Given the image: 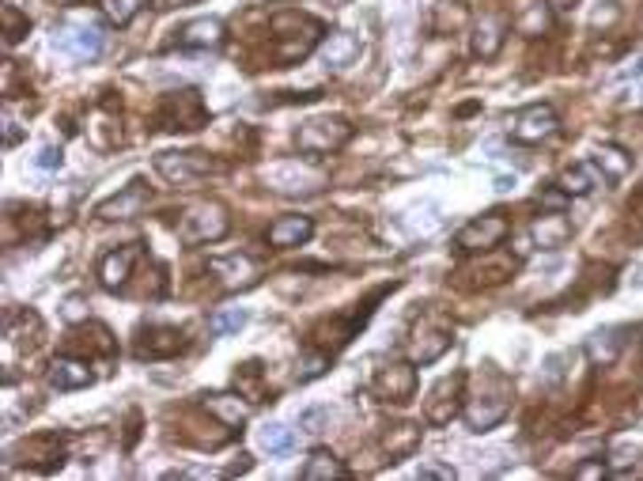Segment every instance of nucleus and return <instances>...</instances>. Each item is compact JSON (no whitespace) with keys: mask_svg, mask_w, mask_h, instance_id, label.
I'll use <instances>...</instances> for the list:
<instances>
[{"mask_svg":"<svg viewBox=\"0 0 643 481\" xmlns=\"http://www.w3.org/2000/svg\"><path fill=\"white\" fill-rule=\"evenodd\" d=\"M269 31L277 35V61L280 65H292V61H303L307 53L314 50V42L322 38V23L307 16V12H277L269 20Z\"/></svg>","mask_w":643,"mask_h":481,"instance_id":"obj_1","label":"nucleus"},{"mask_svg":"<svg viewBox=\"0 0 643 481\" xmlns=\"http://www.w3.org/2000/svg\"><path fill=\"white\" fill-rule=\"evenodd\" d=\"M352 140V125L345 122V118H310V122H303L299 125V133H295V145H299V152H307V155H330V152H337V148H345Z\"/></svg>","mask_w":643,"mask_h":481,"instance_id":"obj_2","label":"nucleus"},{"mask_svg":"<svg viewBox=\"0 0 643 481\" xmlns=\"http://www.w3.org/2000/svg\"><path fill=\"white\" fill-rule=\"evenodd\" d=\"M507 409H511V383H507L504 375H496V387L492 390H481L477 398L469 402V409H466L469 432H489V429H496V424L507 417Z\"/></svg>","mask_w":643,"mask_h":481,"instance_id":"obj_3","label":"nucleus"},{"mask_svg":"<svg viewBox=\"0 0 643 481\" xmlns=\"http://www.w3.org/2000/svg\"><path fill=\"white\" fill-rule=\"evenodd\" d=\"M507 235H511V220L504 217V212H484V217L469 220L454 239H459V247L469 250V254H489V250H496L499 243H504Z\"/></svg>","mask_w":643,"mask_h":481,"instance_id":"obj_4","label":"nucleus"},{"mask_svg":"<svg viewBox=\"0 0 643 481\" xmlns=\"http://www.w3.org/2000/svg\"><path fill=\"white\" fill-rule=\"evenodd\" d=\"M227 232H231V220H227V209L216 205V201L190 209L185 212V220H182V239L185 243H216V239H223Z\"/></svg>","mask_w":643,"mask_h":481,"instance_id":"obj_5","label":"nucleus"},{"mask_svg":"<svg viewBox=\"0 0 643 481\" xmlns=\"http://www.w3.org/2000/svg\"><path fill=\"white\" fill-rule=\"evenodd\" d=\"M208 125V110L197 91H175L160 106V130H201Z\"/></svg>","mask_w":643,"mask_h":481,"instance_id":"obj_6","label":"nucleus"},{"mask_svg":"<svg viewBox=\"0 0 643 481\" xmlns=\"http://www.w3.org/2000/svg\"><path fill=\"white\" fill-rule=\"evenodd\" d=\"M556 133V110L549 103H530L511 118V140L514 145H541Z\"/></svg>","mask_w":643,"mask_h":481,"instance_id":"obj_7","label":"nucleus"},{"mask_svg":"<svg viewBox=\"0 0 643 481\" xmlns=\"http://www.w3.org/2000/svg\"><path fill=\"white\" fill-rule=\"evenodd\" d=\"M155 171L167 182H175V186H190V182L205 178L208 171H216V163L205 152H163L155 155Z\"/></svg>","mask_w":643,"mask_h":481,"instance_id":"obj_8","label":"nucleus"},{"mask_svg":"<svg viewBox=\"0 0 643 481\" xmlns=\"http://www.w3.org/2000/svg\"><path fill=\"white\" fill-rule=\"evenodd\" d=\"M53 50L65 53L68 61H95L103 53V31L88 23H73L53 35Z\"/></svg>","mask_w":643,"mask_h":481,"instance_id":"obj_9","label":"nucleus"},{"mask_svg":"<svg viewBox=\"0 0 643 481\" xmlns=\"http://www.w3.org/2000/svg\"><path fill=\"white\" fill-rule=\"evenodd\" d=\"M185 349V334L178 327H145L137 337V357L140 360H167Z\"/></svg>","mask_w":643,"mask_h":481,"instance_id":"obj_10","label":"nucleus"},{"mask_svg":"<svg viewBox=\"0 0 643 481\" xmlns=\"http://www.w3.org/2000/svg\"><path fill=\"white\" fill-rule=\"evenodd\" d=\"M375 394L382 402H409L417 394V367L412 364H386L375 375Z\"/></svg>","mask_w":643,"mask_h":481,"instance_id":"obj_11","label":"nucleus"},{"mask_svg":"<svg viewBox=\"0 0 643 481\" xmlns=\"http://www.w3.org/2000/svg\"><path fill=\"white\" fill-rule=\"evenodd\" d=\"M462 383H466V375H462V372H454L451 379H443V383H435L432 398H427V409H424L427 424H451V417L459 414Z\"/></svg>","mask_w":643,"mask_h":481,"instance_id":"obj_12","label":"nucleus"},{"mask_svg":"<svg viewBox=\"0 0 643 481\" xmlns=\"http://www.w3.org/2000/svg\"><path fill=\"white\" fill-rule=\"evenodd\" d=\"M148 197H152V193H148V186L137 178V182H129V186H125L122 193H114L110 201L98 205L95 212H98L103 220H133V217H140V212H145Z\"/></svg>","mask_w":643,"mask_h":481,"instance_id":"obj_13","label":"nucleus"},{"mask_svg":"<svg viewBox=\"0 0 643 481\" xmlns=\"http://www.w3.org/2000/svg\"><path fill=\"white\" fill-rule=\"evenodd\" d=\"M208 270L223 280V288H250L257 285V262L247 254H231V258H212Z\"/></svg>","mask_w":643,"mask_h":481,"instance_id":"obj_14","label":"nucleus"},{"mask_svg":"<svg viewBox=\"0 0 643 481\" xmlns=\"http://www.w3.org/2000/svg\"><path fill=\"white\" fill-rule=\"evenodd\" d=\"M137 258H140V247H137V243H133V247H122V250H110L106 258L98 262V280H103V288L118 292L125 280H129V273H133Z\"/></svg>","mask_w":643,"mask_h":481,"instance_id":"obj_15","label":"nucleus"},{"mask_svg":"<svg viewBox=\"0 0 643 481\" xmlns=\"http://www.w3.org/2000/svg\"><path fill=\"white\" fill-rule=\"evenodd\" d=\"M12 451H16V447H12ZM20 451L27 455V462L42 466V470H57V466L65 462V444H61V436H57V432H38Z\"/></svg>","mask_w":643,"mask_h":481,"instance_id":"obj_16","label":"nucleus"},{"mask_svg":"<svg viewBox=\"0 0 643 481\" xmlns=\"http://www.w3.org/2000/svg\"><path fill=\"white\" fill-rule=\"evenodd\" d=\"M310 235H314L310 217H280L277 224H269V247H277V250L303 247Z\"/></svg>","mask_w":643,"mask_h":481,"instance_id":"obj_17","label":"nucleus"},{"mask_svg":"<svg viewBox=\"0 0 643 481\" xmlns=\"http://www.w3.org/2000/svg\"><path fill=\"white\" fill-rule=\"evenodd\" d=\"M91 383H95V375H91V367L83 364V360L57 357L50 364V387L53 390H83V387H91Z\"/></svg>","mask_w":643,"mask_h":481,"instance_id":"obj_18","label":"nucleus"},{"mask_svg":"<svg viewBox=\"0 0 643 481\" xmlns=\"http://www.w3.org/2000/svg\"><path fill=\"white\" fill-rule=\"evenodd\" d=\"M451 349V330L447 327H420L417 337H412V345H409V357L412 364H435L443 352Z\"/></svg>","mask_w":643,"mask_h":481,"instance_id":"obj_19","label":"nucleus"},{"mask_svg":"<svg viewBox=\"0 0 643 481\" xmlns=\"http://www.w3.org/2000/svg\"><path fill=\"white\" fill-rule=\"evenodd\" d=\"M530 235H534V243L541 247V250H561L568 239H571V220L564 217V212H549V217H541L534 228H530Z\"/></svg>","mask_w":643,"mask_h":481,"instance_id":"obj_20","label":"nucleus"},{"mask_svg":"<svg viewBox=\"0 0 643 481\" xmlns=\"http://www.w3.org/2000/svg\"><path fill=\"white\" fill-rule=\"evenodd\" d=\"M178 42L185 50H216L223 42V23L220 20H193L178 31Z\"/></svg>","mask_w":643,"mask_h":481,"instance_id":"obj_21","label":"nucleus"},{"mask_svg":"<svg viewBox=\"0 0 643 481\" xmlns=\"http://www.w3.org/2000/svg\"><path fill=\"white\" fill-rule=\"evenodd\" d=\"M420 447V424H394L390 432H386V440H382V451H386V459L390 462H402L409 459L412 451Z\"/></svg>","mask_w":643,"mask_h":481,"instance_id":"obj_22","label":"nucleus"},{"mask_svg":"<svg viewBox=\"0 0 643 481\" xmlns=\"http://www.w3.org/2000/svg\"><path fill=\"white\" fill-rule=\"evenodd\" d=\"M341 481V477H349V466L341 462L333 451H325V447H314L310 451V459L303 462V481Z\"/></svg>","mask_w":643,"mask_h":481,"instance_id":"obj_23","label":"nucleus"},{"mask_svg":"<svg viewBox=\"0 0 643 481\" xmlns=\"http://www.w3.org/2000/svg\"><path fill=\"white\" fill-rule=\"evenodd\" d=\"M322 58L330 68H349L356 58H360V38L349 35V31H337L325 38V46H322Z\"/></svg>","mask_w":643,"mask_h":481,"instance_id":"obj_24","label":"nucleus"},{"mask_svg":"<svg viewBox=\"0 0 643 481\" xmlns=\"http://www.w3.org/2000/svg\"><path fill=\"white\" fill-rule=\"evenodd\" d=\"M235 390L247 402H265V367L262 360H247L235 367Z\"/></svg>","mask_w":643,"mask_h":481,"instance_id":"obj_25","label":"nucleus"},{"mask_svg":"<svg viewBox=\"0 0 643 481\" xmlns=\"http://www.w3.org/2000/svg\"><path fill=\"white\" fill-rule=\"evenodd\" d=\"M621 345H624L621 330H598V334H591V337H587V352H591V360H594V364H602V367H609L613 360H617Z\"/></svg>","mask_w":643,"mask_h":481,"instance_id":"obj_26","label":"nucleus"},{"mask_svg":"<svg viewBox=\"0 0 643 481\" xmlns=\"http://www.w3.org/2000/svg\"><path fill=\"white\" fill-rule=\"evenodd\" d=\"M239 398H242V394H205V409H212L220 421H227V424H235V429H239V424L247 421V414H250V409L242 406Z\"/></svg>","mask_w":643,"mask_h":481,"instance_id":"obj_27","label":"nucleus"},{"mask_svg":"<svg viewBox=\"0 0 643 481\" xmlns=\"http://www.w3.org/2000/svg\"><path fill=\"white\" fill-rule=\"evenodd\" d=\"M265 178H273L277 182V190H284V193H295V190H318V175H303L295 163H288V167H273Z\"/></svg>","mask_w":643,"mask_h":481,"instance_id":"obj_28","label":"nucleus"},{"mask_svg":"<svg viewBox=\"0 0 643 481\" xmlns=\"http://www.w3.org/2000/svg\"><path fill=\"white\" fill-rule=\"evenodd\" d=\"M499 46H504V27H499L496 20H484L477 27V35H474V53L481 61H492L499 53Z\"/></svg>","mask_w":643,"mask_h":481,"instance_id":"obj_29","label":"nucleus"},{"mask_svg":"<svg viewBox=\"0 0 643 481\" xmlns=\"http://www.w3.org/2000/svg\"><path fill=\"white\" fill-rule=\"evenodd\" d=\"M561 186H564L571 197H587V193L598 186V175H594L591 163H576V167H568V171L561 175Z\"/></svg>","mask_w":643,"mask_h":481,"instance_id":"obj_30","label":"nucleus"},{"mask_svg":"<svg viewBox=\"0 0 643 481\" xmlns=\"http://www.w3.org/2000/svg\"><path fill=\"white\" fill-rule=\"evenodd\" d=\"M594 155H598V167H602L609 178H624L628 171H632V155H628L624 148H617V145H602Z\"/></svg>","mask_w":643,"mask_h":481,"instance_id":"obj_31","label":"nucleus"},{"mask_svg":"<svg viewBox=\"0 0 643 481\" xmlns=\"http://www.w3.org/2000/svg\"><path fill=\"white\" fill-rule=\"evenodd\" d=\"M145 4H148V0H103V16L114 27H129L140 16V8H145Z\"/></svg>","mask_w":643,"mask_h":481,"instance_id":"obj_32","label":"nucleus"},{"mask_svg":"<svg viewBox=\"0 0 643 481\" xmlns=\"http://www.w3.org/2000/svg\"><path fill=\"white\" fill-rule=\"evenodd\" d=\"M292 444H295V432L288 424H265L262 429V447L269 455H284V451H292Z\"/></svg>","mask_w":643,"mask_h":481,"instance_id":"obj_33","label":"nucleus"},{"mask_svg":"<svg viewBox=\"0 0 643 481\" xmlns=\"http://www.w3.org/2000/svg\"><path fill=\"white\" fill-rule=\"evenodd\" d=\"M0 16H4V46H16V42L31 31V20H27L16 4H4L0 8Z\"/></svg>","mask_w":643,"mask_h":481,"instance_id":"obj_34","label":"nucleus"},{"mask_svg":"<svg viewBox=\"0 0 643 481\" xmlns=\"http://www.w3.org/2000/svg\"><path fill=\"white\" fill-rule=\"evenodd\" d=\"M519 31L530 35V38L541 35V31H549V8H545V0H534V4L522 12V16H519Z\"/></svg>","mask_w":643,"mask_h":481,"instance_id":"obj_35","label":"nucleus"},{"mask_svg":"<svg viewBox=\"0 0 643 481\" xmlns=\"http://www.w3.org/2000/svg\"><path fill=\"white\" fill-rule=\"evenodd\" d=\"M212 334L216 337H227V334H239L242 327H247V311L242 307H227V311H220V315H212Z\"/></svg>","mask_w":643,"mask_h":481,"instance_id":"obj_36","label":"nucleus"},{"mask_svg":"<svg viewBox=\"0 0 643 481\" xmlns=\"http://www.w3.org/2000/svg\"><path fill=\"white\" fill-rule=\"evenodd\" d=\"M61 163H65V155H61V148H53V145H42L38 155H35V167H38V171H57Z\"/></svg>","mask_w":643,"mask_h":481,"instance_id":"obj_37","label":"nucleus"},{"mask_svg":"<svg viewBox=\"0 0 643 481\" xmlns=\"http://www.w3.org/2000/svg\"><path fill=\"white\" fill-rule=\"evenodd\" d=\"M325 367H330V352H310V357L303 360V372H299V379H303V383H307V379H318Z\"/></svg>","mask_w":643,"mask_h":481,"instance_id":"obj_38","label":"nucleus"},{"mask_svg":"<svg viewBox=\"0 0 643 481\" xmlns=\"http://www.w3.org/2000/svg\"><path fill=\"white\" fill-rule=\"evenodd\" d=\"M330 417V409H322V406H314V409H303V414H299V424H303L307 432H322L318 424Z\"/></svg>","mask_w":643,"mask_h":481,"instance_id":"obj_39","label":"nucleus"},{"mask_svg":"<svg viewBox=\"0 0 643 481\" xmlns=\"http://www.w3.org/2000/svg\"><path fill=\"white\" fill-rule=\"evenodd\" d=\"M65 322H88V304L80 300V296H73V300H65Z\"/></svg>","mask_w":643,"mask_h":481,"instance_id":"obj_40","label":"nucleus"},{"mask_svg":"<svg viewBox=\"0 0 643 481\" xmlns=\"http://www.w3.org/2000/svg\"><path fill=\"white\" fill-rule=\"evenodd\" d=\"M568 197H571V193H568L564 186H561V190H545V193H541V205H545V209H556V212H564V209H568Z\"/></svg>","mask_w":643,"mask_h":481,"instance_id":"obj_41","label":"nucleus"},{"mask_svg":"<svg viewBox=\"0 0 643 481\" xmlns=\"http://www.w3.org/2000/svg\"><path fill=\"white\" fill-rule=\"evenodd\" d=\"M417 477H420V481H432V477L451 481V477H454V470H451V466H420V470H417Z\"/></svg>","mask_w":643,"mask_h":481,"instance_id":"obj_42","label":"nucleus"},{"mask_svg":"<svg viewBox=\"0 0 643 481\" xmlns=\"http://www.w3.org/2000/svg\"><path fill=\"white\" fill-rule=\"evenodd\" d=\"M564 360H568V357H549V360H545V383H556V379L564 375V367H561Z\"/></svg>","mask_w":643,"mask_h":481,"instance_id":"obj_43","label":"nucleus"},{"mask_svg":"<svg viewBox=\"0 0 643 481\" xmlns=\"http://www.w3.org/2000/svg\"><path fill=\"white\" fill-rule=\"evenodd\" d=\"M643 76V58H636V61H628L621 73H617V80H639Z\"/></svg>","mask_w":643,"mask_h":481,"instance_id":"obj_44","label":"nucleus"},{"mask_svg":"<svg viewBox=\"0 0 643 481\" xmlns=\"http://www.w3.org/2000/svg\"><path fill=\"white\" fill-rule=\"evenodd\" d=\"M609 474V466H602V462H591V466H579L576 470V477H606Z\"/></svg>","mask_w":643,"mask_h":481,"instance_id":"obj_45","label":"nucleus"},{"mask_svg":"<svg viewBox=\"0 0 643 481\" xmlns=\"http://www.w3.org/2000/svg\"><path fill=\"white\" fill-rule=\"evenodd\" d=\"M16 140H20V130H16V122H12V118H4V145L12 148V145H16Z\"/></svg>","mask_w":643,"mask_h":481,"instance_id":"obj_46","label":"nucleus"},{"mask_svg":"<svg viewBox=\"0 0 643 481\" xmlns=\"http://www.w3.org/2000/svg\"><path fill=\"white\" fill-rule=\"evenodd\" d=\"M496 190H499V193L514 190V175H511V178H507V175H499V178H496Z\"/></svg>","mask_w":643,"mask_h":481,"instance_id":"obj_47","label":"nucleus"}]
</instances>
